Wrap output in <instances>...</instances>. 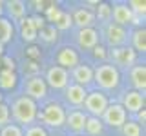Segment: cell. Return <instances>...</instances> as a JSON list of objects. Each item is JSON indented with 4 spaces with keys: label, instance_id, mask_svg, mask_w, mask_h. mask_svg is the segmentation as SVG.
<instances>
[{
    "label": "cell",
    "instance_id": "5b68a950",
    "mask_svg": "<svg viewBox=\"0 0 146 136\" xmlns=\"http://www.w3.org/2000/svg\"><path fill=\"white\" fill-rule=\"evenodd\" d=\"M100 118L110 127H122L126 122V111L122 109L121 103H111V105L106 107V111H104V114Z\"/></svg>",
    "mask_w": 146,
    "mask_h": 136
},
{
    "label": "cell",
    "instance_id": "8992f818",
    "mask_svg": "<svg viewBox=\"0 0 146 136\" xmlns=\"http://www.w3.org/2000/svg\"><path fill=\"white\" fill-rule=\"evenodd\" d=\"M46 85H51L55 89H62L68 85V82H70V75H68L66 69H62V67L58 65H53L51 69H48V75H46Z\"/></svg>",
    "mask_w": 146,
    "mask_h": 136
},
{
    "label": "cell",
    "instance_id": "603a6c76",
    "mask_svg": "<svg viewBox=\"0 0 146 136\" xmlns=\"http://www.w3.org/2000/svg\"><path fill=\"white\" fill-rule=\"evenodd\" d=\"M122 134L124 136H141V125L137 122H124Z\"/></svg>",
    "mask_w": 146,
    "mask_h": 136
},
{
    "label": "cell",
    "instance_id": "836d02e7",
    "mask_svg": "<svg viewBox=\"0 0 146 136\" xmlns=\"http://www.w3.org/2000/svg\"><path fill=\"white\" fill-rule=\"evenodd\" d=\"M139 120H141V122H144V111H143V112L139 111Z\"/></svg>",
    "mask_w": 146,
    "mask_h": 136
},
{
    "label": "cell",
    "instance_id": "5bb4252c",
    "mask_svg": "<svg viewBox=\"0 0 146 136\" xmlns=\"http://www.w3.org/2000/svg\"><path fill=\"white\" fill-rule=\"evenodd\" d=\"M73 80H75L77 85H80V87H86V85H90L91 82H93V69H91L90 65H77L73 67Z\"/></svg>",
    "mask_w": 146,
    "mask_h": 136
},
{
    "label": "cell",
    "instance_id": "484cf974",
    "mask_svg": "<svg viewBox=\"0 0 146 136\" xmlns=\"http://www.w3.org/2000/svg\"><path fill=\"white\" fill-rule=\"evenodd\" d=\"M128 7L131 9V13H133V16H144L146 13V4L141 2V0H131L130 4H128Z\"/></svg>",
    "mask_w": 146,
    "mask_h": 136
},
{
    "label": "cell",
    "instance_id": "7c38bea8",
    "mask_svg": "<svg viewBox=\"0 0 146 136\" xmlns=\"http://www.w3.org/2000/svg\"><path fill=\"white\" fill-rule=\"evenodd\" d=\"M111 16H113V20H115V24L121 26V27L135 20V16H133V13H131V9L128 7V4H117V6H113L111 7Z\"/></svg>",
    "mask_w": 146,
    "mask_h": 136
},
{
    "label": "cell",
    "instance_id": "2e32d148",
    "mask_svg": "<svg viewBox=\"0 0 146 136\" xmlns=\"http://www.w3.org/2000/svg\"><path fill=\"white\" fill-rule=\"evenodd\" d=\"M71 22H73L75 26H79L80 29H86V27H91V24L95 22V15L90 11V9L80 7V9H77V11L73 13Z\"/></svg>",
    "mask_w": 146,
    "mask_h": 136
},
{
    "label": "cell",
    "instance_id": "e0dca14e",
    "mask_svg": "<svg viewBox=\"0 0 146 136\" xmlns=\"http://www.w3.org/2000/svg\"><path fill=\"white\" fill-rule=\"evenodd\" d=\"M130 78H131V84L133 87L139 91H144L146 89V67L144 65H133L130 71Z\"/></svg>",
    "mask_w": 146,
    "mask_h": 136
},
{
    "label": "cell",
    "instance_id": "1f68e13d",
    "mask_svg": "<svg viewBox=\"0 0 146 136\" xmlns=\"http://www.w3.org/2000/svg\"><path fill=\"white\" fill-rule=\"evenodd\" d=\"M60 9H58L57 6H51V7H48V18H49V22H53L55 24V20L58 18V15H60Z\"/></svg>",
    "mask_w": 146,
    "mask_h": 136
},
{
    "label": "cell",
    "instance_id": "ba28073f",
    "mask_svg": "<svg viewBox=\"0 0 146 136\" xmlns=\"http://www.w3.org/2000/svg\"><path fill=\"white\" fill-rule=\"evenodd\" d=\"M26 93H27V98H31L33 102L35 100H42L46 96V93H48V85L40 76H33L26 84Z\"/></svg>",
    "mask_w": 146,
    "mask_h": 136
},
{
    "label": "cell",
    "instance_id": "4316f807",
    "mask_svg": "<svg viewBox=\"0 0 146 136\" xmlns=\"http://www.w3.org/2000/svg\"><path fill=\"white\" fill-rule=\"evenodd\" d=\"M0 85L6 87V89L13 87V85H15V75H13L11 71H4L2 75H0Z\"/></svg>",
    "mask_w": 146,
    "mask_h": 136
},
{
    "label": "cell",
    "instance_id": "3957f363",
    "mask_svg": "<svg viewBox=\"0 0 146 136\" xmlns=\"http://www.w3.org/2000/svg\"><path fill=\"white\" fill-rule=\"evenodd\" d=\"M108 105H110V103H108L106 94L100 93V91H93V93L86 94L84 107H86V111H88L93 118H100V116H102Z\"/></svg>",
    "mask_w": 146,
    "mask_h": 136
},
{
    "label": "cell",
    "instance_id": "7402d4cb",
    "mask_svg": "<svg viewBox=\"0 0 146 136\" xmlns=\"http://www.w3.org/2000/svg\"><path fill=\"white\" fill-rule=\"evenodd\" d=\"M7 11H9V15L15 16V18H24V15H26V4L20 2V0L7 2Z\"/></svg>",
    "mask_w": 146,
    "mask_h": 136
},
{
    "label": "cell",
    "instance_id": "4dcf8cb0",
    "mask_svg": "<svg viewBox=\"0 0 146 136\" xmlns=\"http://www.w3.org/2000/svg\"><path fill=\"white\" fill-rule=\"evenodd\" d=\"M7 122H9V109H7V105L0 103V125L7 124Z\"/></svg>",
    "mask_w": 146,
    "mask_h": 136
},
{
    "label": "cell",
    "instance_id": "6da1fadb",
    "mask_svg": "<svg viewBox=\"0 0 146 136\" xmlns=\"http://www.w3.org/2000/svg\"><path fill=\"white\" fill-rule=\"evenodd\" d=\"M13 116H15L18 124H24V125L33 124L36 118V103L27 96L17 98L15 103H13Z\"/></svg>",
    "mask_w": 146,
    "mask_h": 136
},
{
    "label": "cell",
    "instance_id": "e575fe53",
    "mask_svg": "<svg viewBox=\"0 0 146 136\" xmlns=\"http://www.w3.org/2000/svg\"><path fill=\"white\" fill-rule=\"evenodd\" d=\"M0 6H2V4H0ZM0 11H2V9H0Z\"/></svg>",
    "mask_w": 146,
    "mask_h": 136
},
{
    "label": "cell",
    "instance_id": "44dd1931",
    "mask_svg": "<svg viewBox=\"0 0 146 136\" xmlns=\"http://www.w3.org/2000/svg\"><path fill=\"white\" fill-rule=\"evenodd\" d=\"M84 129H86V133L91 134V136H97L102 133V122H100V118H93V116H90V118H86V125H84Z\"/></svg>",
    "mask_w": 146,
    "mask_h": 136
},
{
    "label": "cell",
    "instance_id": "277c9868",
    "mask_svg": "<svg viewBox=\"0 0 146 136\" xmlns=\"http://www.w3.org/2000/svg\"><path fill=\"white\" fill-rule=\"evenodd\" d=\"M42 120L49 127H60L66 124V112L58 103H48L42 111Z\"/></svg>",
    "mask_w": 146,
    "mask_h": 136
},
{
    "label": "cell",
    "instance_id": "9c48e42d",
    "mask_svg": "<svg viewBox=\"0 0 146 136\" xmlns=\"http://www.w3.org/2000/svg\"><path fill=\"white\" fill-rule=\"evenodd\" d=\"M111 60H113L115 65H122V67L133 65V62H135V51L131 47H113ZM113 63H111V65H113Z\"/></svg>",
    "mask_w": 146,
    "mask_h": 136
},
{
    "label": "cell",
    "instance_id": "83f0119b",
    "mask_svg": "<svg viewBox=\"0 0 146 136\" xmlns=\"http://www.w3.org/2000/svg\"><path fill=\"white\" fill-rule=\"evenodd\" d=\"M0 136H24V133L18 125H4V129L0 131Z\"/></svg>",
    "mask_w": 146,
    "mask_h": 136
},
{
    "label": "cell",
    "instance_id": "f1b7e54d",
    "mask_svg": "<svg viewBox=\"0 0 146 136\" xmlns=\"http://www.w3.org/2000/svg\"><path fill=\"white\" fill-rule=\"evenodd\" d=\"M99 20H108L111 16V7L108 4H99V13H97Z\"/></svg>",
    "mask_w": 146,
    "mask_h": 136
},
{
    "label": "cell",
    "instance_id": "ffe728a7",
    "mask_svg": "<svg viewBox=\"0 0 146 136\" xmlns=\"http://www.w3.org/2000/svg\"><path fill=\"white\" fill-rule=\"evenodd\" d=\"M131 42H133L135 51L144 53L146 51V31L144 29H135L131 35Z\"/></svg>",
    "mask_w": 146,
    "mask_h": 136
},
{
    "label": "cell",
    "instance_id": "7a4b0ae2",
    "mask_svg": "<svg viewBox=\"0 0 146 136\" xmlns=\"http://www.w3.org/2000/svg\"><path fill=\"white\" fill-rule=\"evenodd\" d=\"M93 80L100 89H115L119 85V69L111 63H100L93 71Z\"/></svg>",
    "mask_w": 146,
    "mask_h": 136
},
{
    "label": "cell",
    "instance_id": "8fae6325",
    "mask_svg": "<svg viewBox=\"0 0 146 136\" xmlns=\"http://www.w3.org/2000/svg\"><path fill=\"white\" fill-rule=\"evenodd\" d=\"M144 105V96L139 91H128L122 98V109L130 112H139Z\"/></svg>",
    "mask_w": 146,
    "mask_h": 136
},
{
    "label": "cell",
    "instance_id": "52a82bcc",
    "mask_svg": "<svg viewBox=\"0 0 146 136\" xmlns=\"http://www.w3.org/2000/svg\"><path fill=\"white\" fill-rule=\"evenodd\" d=\"M106 40L111 47H122L128 42V31L117 24L106 26Z\"/></svg>",
    "mask_w": 146,
    "mask_h": 136
},
{
    "label": "cell",
    "instance_id": "4fadbf2b",
    "mask_svg": "<svg viewBox=\"0 0 146 136\" xmlns=\"http://www.w3.org/2000/svg\"><path fill=\"white\" fill-rule=\"evenodd\" d=\"M77 42H79V45L82 49H93V47H97V44H99V33L93 27L80 29L79 35H77Z\"/></svg>",
    "mask_w": 146,
    "mask_h": 136
},
{
    "label": "cell",
    "instance_id": "d6a6232c",
    "mask_svg": "<svg viewBox=\"0 0 146 136\" xmlns=\"http://www.w3.org/2000/svg\"><path fill=\"white\" fill-rule=\"evenodd\" d=\"M42 35H44V40H48V42H51V40L57 38V31H55V27H48V29H42Z\"/></svg>",
    "mask_w": 146,
    "mask_h": 136
},
{
    "label": "cell",
    "instance_id": "d6986e66",
    "mask_svg": "<svg viewBox=\"0 0 146 136\" xmlns=\"http://www.w3.org/2000/svg\"><path fill=\"white\" fill-rule=\"evenodd\" d=\"M20 33H22V38L27 40V42L35 40L36 29H35L33 22H31V18H22V20H20Z\"/></svg>",
    "mask_w": 146,
    "mask_h": 136
},
{
    "label": "cell",
    "instance_id": "ac0fdd59",
    "mask_svg": "<svg viewBox=\"0 0 146 136\" xmlns=\"http://www.w3.org/2000/svg\"><path fill=\"white\" fill-rule=\"evenodd\" d=\"M86 116L82 111H71L70 114H66V124L70 125L71 131H75V133H80V131H84V125H86Z\"/></svg>",
    "mask_w": 146,
    "mask_h": 136
},
{
    "label": "cell",
    "instance_id": "30bf717a",
    "mask_svg": "<svg viewBox=\"0 0 146 136\" xmlns=\"http://www.w3.org/2000/svg\"><path fill=\"white\" fill-rule=\"evenodd\" d=\"M57 62H58V67H62L66 71L73 69V67L79 65V54L71 47H62L57 54Z\"/></svg>",
    "mask_w": 146,
    "mask_h": 136
},
{
    "label": "cell",
    "instance_id": "d590c367",
    "mask_svg": "<svg viewBox=\"0 0 146 136\" xmlns=\"http://www.w3.org/2000/svg\"><path fill=\"white\" fill-rule=\"evenodd\" d=\"M0 103H2V102H0Z\"/></svg>",
    "mask_w": 146,
    "mask_h": 136
},
{
    "label": "cell",
    "instance_id": "d4e9b609",
    "mask_svg": "<svg viewBox=\"0 0 146 136\" xmlns=\"http://www.w3.org/2000/svg\"><path fill=\"white\" fill-rule=\"evenodd\" d=\"M73 24L71 22V15L70 13H60V15H58V18L57 20H55V26L53 27H57V29H68V27H70Z\"/></svg>",
    "mask_w": 146,
    "mask_h": 136
},
{
    "label": "cell",
    "instance_id": "9a60e30c",
    "mask_svg": "<svg viewBox=\"0 0 146 136\" xmlns=\"http://www.w3.org/2000/svg\"><path fill=\"white\" fill-rule=\"evenodd\" d=\"M86 89L80 87L77 84H71V85H66V100L71 103V105H82L86 100Z\"/></svg>",
    "mask_w": 146,
    "mask_h": 136
},
{
    "label": "cell",
    "instance_id": "cb8c5ba5",
    "mask_svg": "<svg viewBox=\"0 0 146 136\" xmlns=\"http://www.w3.org/2000/svg\"><path fill=\"white\" fill-rule=\"evenodd\" d=\"M13 35V27L9 24L7 20H4V18H0V40L2 42H7L9 38H11Z\"/></svg>",
    "mask_w": 146,
    "mask_h": 136
},
{
    "label": "cell",
    "instance_id": "f546056e",
    "mask_svg": "<svg viewBox=\"0 0 146 136\" xmlns=\"http://www.w3.org/2000/svg\"><path fill=\"white\" fill-rule=\"evenodd\" d=\"M26 136H48V134H46V131L40 125H31L26 131Z\"/></svg>",
    "mask_w": 146,
    "mask_h": 136
}]
</instances>
